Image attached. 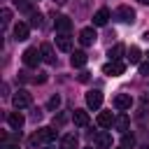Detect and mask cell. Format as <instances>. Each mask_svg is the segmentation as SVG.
Listing matches in <instances>:
<instances>
[{
    "label": "cell",
    "mask_w": 149,
    "mask_h": 149,
    "mask_svg": "<svg viewBox=\"0 0 149 149\" xmlns=\"http://www.w3.org/2000/svg\"><path fill=\"white\" fill-rule=\"evenodd\" d=\"M93 142H95L98 149H109V147H112V135H109V133H95Z\"/></svg>",
    "instance_id": "cell-7"
},
{
    "label": "cell",
    "mask_w": 149,
    "mask_h": 149,
    "mask_svg": "<svg viewBox=\"0 0 149 149\" xmlns=\"http://www.w3.org/2000/svg\"><path fill=\"white\" fill-rule=\"evenodd\" d=\"M123 72H126V63L123 61H109V63L102 65V74H107V77H119Z\"/></svg>",
    "instance_id": "cell-1"
},
{
    "label": "cell",
    "mask_w": 149,
    "mask_h": 149,
    "mask_svg": "<svg viewBox=\"0 0 149 149\" xmlns=\"http://www.w3.org/2000/svg\"><path fill=\"white\" fill-rule=\"evenodd\" d=\"M79 81H84V84H86V81H88V72H81V74H79Z\"/></svg>",
    "instance_id": "cell-28"
},
{
    "label": "cell",
    "mask_w": 149,
    "mask_h": 149,
    "mask_svg": "<svg viewBox=\"0 0 149 149\" xmlns=\"http://www.w3.org/2000/svg\"><path fill=\"white\" fill-rule=\"evenodd\" d=\"M47 107H49V109H56V107H61V95H51Z\"/></svg>",
    "instance_id": "cell-24"
},
{
    "label": "cell",
    "mask_w": 149,
    "mask_h": 149,
    "mask_svg": "<svg viewBox=\"0 0 149 149\" xmlns=\"http://www.w3.org/2000/svg\"><path fill=\"white\" fill-rule=\"evenodd\" d=\"M54 123H58V126H63V123H65V116H63V114H61V116H58V119H54Z\"/></svg>",
    "instance_id": "cell-29"
},
{
    "label": "cell",
    "mask_w": 149,
    "mask_h": 149,
    "mask_svg": "<svg viewBox=\"0 0 149 149\" xmlns=\"http://www.w3.org/2000/svg\"><path fill=\"white\" fill-rule=\"evenodd\" d=\"M114 123H116V130L126 133V130H128V123H130V119H128V114H119Z\"/></svg>",
    "instance_id": "cell-20"
},
{
    "label": "cell",
    "mask_w": 149,
    "mask_h": 149,
    "mask_svg": "<svg viewBox=\"0 0 149 149\" xmlns=\"http://www.w3.org/2000/svg\"><path fill=\"white\" fill-rule=\"evenodd\" d=\"M56 47H58L61 51H70V49H72V40H70L65 33H61V35L56 37Z\"/></svg>",
    "instance_id": "cell-15"
},
{
    "label": "cell",
    "mask_w": 149,
    "mask_h": 149,
    "mask_svg": "<svg viewBox=\"0 0 149 149\" xmlns=\"http://www.w3.org/2000/svg\"><path fill=\"white\" fill-rule=\"evenodd\" d=\"M54 26H56L58 33H68V30L72 28V21H70L68 16H56V19H54Z\"/></svg>",
    "instance_id": "cell-11"
},
{
    "label": "cell",
    "mask_w": 149,
    "mask_h": 149,
    "mask_svg": "<svg viewBox=\"0 0 149 149\" xmlns=\"http://www.w3.org/2000/svg\"><path fill=\"white\" fill-rule=\"evenodd\" d=\"M142 149H149V144H144V147H142Z\"/></svg>",
    "instance_id": "cell-33"
},
{
    "label": "cell",
    "mask_w": 149,
    "mask_h": 149,
    "mask_svg": "<svg viewBox=\"0 0 149 149\" xmlns=\"http://www.w3.org/2000/svg\"><path fill=\"white\" fill-rule=\"evenodd\" d=\"M130 105H133V98H130L128 93H119V95L114 98V107H116L119 112H123V109H130Z\"/></svg>",
    "instance_id": "cell-6"
},
{
    "label": "cell",
    "mask_w": 149,
    "mask_h": 149,
    "mask_svg": "<svg viewBox=\"0 0 149 149\" xmlns=\"http://www.w3.org/2000/svg\"><path fill=\"white\" fill-rule=\"evenodd\" d=\"M86 149H93V147H86Z\"/></svg>",
    "instance_id": "cell-35"
},
{
    "label": "cell",
    "mask_w": 149,
    "mask_h": 149,
    "mask_svg": "<svg viewBox=\"0 0 149 149\" xmlns=\"http://www.w3.org/2000/svg\"><path fill=\"white\" fill-rule=\"evenodd\" d=\"M95 37H98V35H95L93 28H84V30L79 33V42H81L84 47H91V44L95 42Z\"/></svg>",
    "instance_id": "cell-8"
},
{
    "label": "cell",
    "mask_w": 149,
    "mask_h": 149,
    "mask_svg": "<svg viewBox=\"0 0 149 149\" xmlns=\"http://www.w3.org/2000/svg\"><path fill=\"white\" fill-rule=\"evenodd\" d=\"M119 16H121V21L133 23V21H135V9L128 7V5H121V7H119Z\"/></svg>",
    "instance_id": "cell-10"
},
{
    "label": "cell",
    "mask_w": 149,
    "mask_h": 149,
    "mask_svg": "<svg viewBox=\"0 0 149 149\" xmlns=\"http://www.w3.org/2000/svg\"><path fill=\"white\" fill-rule=\"evenodd\" d=\"M30 26H35V28L42 26V14H40V12H33V14H30Z\"/></svg>",
    "instance_id": "cell-23"
},
{
    "label": "cell",
    "mask_w": 149,
    "mask_h": 149,
    "mask_svg": "<svg viewBox=\"0 0 149 149\" xmlns=\"http://www.w3.org/2000/svg\"><path fill=\"white\" fill-rule=\"evenodd\" d=\"M121 142H123V147H133V144H135V137L128 135V133H123V140H121Z\"/></svg>",
    "instance_id": "cell-25"
},
{
    "label": "cell",
    "mask_w": 149,
    "mask_h": 149,
    "mask_svg": "<svg viewBox=\"0 0 149 149\" xmlns=\"http://www.w3.org/2000/svg\"><path fill=\"white\" fill-rule=\"evenodd\" d=\"M112 123H114L112 112H100V114H98V126H100V128H109Z\"/></svg>",
    "instance_id": "cell-17"
},
{
    "label": "cell",
    "mask_w": 149,
    "mask_h": 149,
    "mask_svg": "<svg viewBox=\"0 0 149 149\" xmlns=\"http://www.w3.org/2000/svg\"><path fill=\"white\" fill-rule=\"evenodd\" d=\"M54 137H56V130L49 128V126H44V128H40V130L35 133L33 142H44V144H49V142H54Z\"/></svg>",
    "instance_id": "cell-4"
},
{
    "label": "cell",
    "mask_w": 149,
    "mask_h": 149,
    "mask_svg": "<svg viewBox=\"0 0 149 149\" xmlns=\"http://www.w3.org/2000/svg\"><path fill=\"white\" fill-rule=\"evenodd\" d=\"M30 100H33V98H30V93H28L26 88H19V91L12 95V105H14L16 109H23V107H28V105H30Z\"/></svg>",
    "instance_id": "cell-3"
},
{
    "label": "cell",
    "mask_w": 149,
    "mask_h": 149,
    "mask_svg": "<svg viewBox=\"0 0 149 149\" xmlns=\"http://www.w3.org/2000/svg\"><path fill=\"white\" fill-rule=\"evenodd\" d=\"M121 54H123V44H114V47L107 51L109 61H119V58H121Z\"/></svg>",
    "instance_id": "cell-21"
},
{
    "label": "cell",
    "mask_w": 149,
    "mask_h": 149,
    "mask_svg": "<svg viewBox=\"0 0 149 149\" xmlns=\"http://www.w3.org/2000/svg\"><path fill=\"white\" fill-rule=\"evenodd\" d=\"M9 19H12V12H9V9H2V26H7Z\"/></svg>",
    "instance_id": "cell-27"
},
{
    "label": "cell",
    "mask_w": 149,
    "mask_h": 149,
    "mask_svg": "<svg viewBox=\"0 0 149 149\" xmlns=\"http://www.w3.org/2000/svg\"><path fill=\"white\" fill-rule=\"evenodd\" d=\"M42 61V51H37V47H28L23 51V63L28 68H37V63Z\"/></svg>",
    "instance_id": "cell-2"
},
{
    "label": "cell",
    "mask_w": 149,
    "mask_h": 149,
    "mask_svg": "<svg viewBox=\"0 0 149 149\" xmlns=\"http://www.w3.org/2000/svg\"><path fill=\"white\" fill-rule=\"evenodd\" d=\"M40 51H42V61H47V63H56V56H54L51 44H42V47H40Z\"/></svg>",
    "instance_id": "cell-18"
},
{
    "label": "cell",
    "mask_w": 149,
    "mask_h": 149,
    "mask_svg": "<svg viewBox=\"0 0 149 149\" xmlns=\"http://www.w3.org/2000/svg\"><path fill=\"white\" fill-rule=\"evenodd\" d=\"M107 19H109V9H98L95 14H93V26H105L107 23Z\"/></svg>",
    "instance_id": "cell-14"
},
{
    "label": "cell",
    "mask_w": 149,
    "mask_h": 149,
    "mask_svg": "<svg viewBox=\"0 0 149 149\" xmlns=\"http://www.w3.org/2000/svg\"><path fill=\"white\" fill-rule=\"evenodd\" d=\"M7 123H9L14 130H21V126L26 123V119H23V114H21V112H12V114L7 116Z\"/></svg>",
    "instance_id": "cell-9"
},
{
    "label": "cell",
    "mask_w": 149,
    "mask_h": 149,
    "mask_svg": "<svg viewBox=\"0 0 149 149\" xmlns=\"http://www.w3.org/2000/svg\"><path fill=\"white\" fill-rule=\"evenodd\" d=\"M121 149H126V147H121Z\"/></svg>",
    "instance_id": "cell-36"
},
{
    "label": "cell",
    "mask_w": 149,
    "mask_h": 149,
    "mask_svg": "<svg viewBox=\"0 0 149 149\" xmlns=\"http://www.w3.org/2000/svg\"><path fill=\"white\" fill-rule=\"evenodd\" d=\"M140 56H142V54H140L137 47H130V49H128V61H130V63H140Z\"/></svg>",
    "instance_id": "cell-22"
},
{
    "label": "cell",
    "mask_w": 149,
    "mask_h": 149,
    "mask_svg": "<svg viewBox=\"0 0 149 149\" xmlns=\"http://www.w3.org/2000/svg\"><path fill=\"white\" fill-rule=\"evenodd\" d=\"M142 40H144V42H149V30H144V33H142Z\"/></svg>",
    "instance_id": "cell-30"
},
{
    "label": "cell",
    "mask_w": 149,
    "mask_h": 149,
    "mask_svg": "<svg viewBox=\"0 0 149 149\" xmlns=\"http://www.w3.org/2000/svg\"><path fill=\"white\" fill-rule=\"evenodd\" d=\"M72 121H74V126H86V123H88V114H86L84 109H74Z\"/></svg>",
    "instance_id": "cell-19"
},
{
    "label": "cell",
    "mask_w": 149,
    "mask_h": 149,
    "mask_svg": "<svg viewBox=\"0 0 149 149\" xmlns=\"http://www.w3.org/2000/svg\"><path fill=\"white\" fill-rule=\"evenodd\" d=\"M44 149H54V147H49V144H47V147H44Z\"/></svg>",
    "instance_id": "cell-34"
},
{
    "label": "cell",
    "mask_w": 149,
    "mask_h": 149,
    "mask_svg": "<svg viewBox=\"0 0 149 149\" xmlns=\"http://www.w3.org/2000/svg\"><path fill=\"white\" fill-rule=\"evenodd\" d=\"M140 74L142 77H149V61L147 63H140Z\"/></svg>",
    "instance_id": "cell-26"
},
{
    "label": "cell",
    "mask_w": 149,
    "mask_h": 149,
    "mask_svg": "<svg viewBox=\"0 0 149 149\" xmlns=\"http://www.w3.org/2000/svg\"><path fill=\"white\" fill-rule=\"evenodd\" d=\"M77 135L74 133H68V135H63V140H61V149H77Z\"/></svg>",
    "instance_id": "cell-13"
},
{
    "label": "cell",
    "mask_w": 149,
    "mask_h": 149,
    "mask_svg": "<svg viewBox=\"0 0 149 149\" xmlns=\"http://www.w3.org/2000/svg\"><path fill=\"white\" fill-rule=\"evenodd\" d=\"M5 149H19V144H7Z\"/></svg>",
    "instance_id": "cell-31"
},
{
    "label": "cell",
    "mask_w": 149,
    "mask_h": 149,
    "mask_svg": "<svg viewBox=\"0 0 149 149\" xmlns=\"http://www.w3.org/2000/svg\"><path fill=\"white\" fill-rule=\"evenodd\" d=\"M28 33H30L28 23H16V26H14V40L23 42V40H28Z\"/></svg>",
    "instance_id": "cell-12"
},
{
    "label": "cell",
    "mask_w": 149,
    "mask_h": 149,
    "mask_svg": "<svg viewBox=\"0 0 149 149\" xmlns=\"http://www.w3.org/2000/svg\"><path fill=\"white\" fill-rule=\"evenodd\" d=\"M86 61H88V56H86L84 51H74V54H72V58H70L72 68H84V65H86Z\"/></svg>",
    "instance_id": "cell-16"
},
{
    "label": "cell",
    "mask_w": 149,
    "mask_h": 149,
    "mask_svg": "<svg viewBox=\"0 0 149 149\" xmlns=\"http://www.w3.org/2000/svg\"><path fill=\"white\" fill-rule=\"evenodd\" d=\"M86 105H88L91 109H98V107L102 105V91H98V88L88 91V93H86Z\"/></svg>",
    "instance_id": "cell-5"
},
{
    "label": "cell",
    "mask_w": 149,
    "mask_h": 149,
    "mask_svg": "<svg viewBox=\"0 0 149 149\" xmlns=\"http://www.w3.org/2000/svg\"><path fill=\"white\" fill-rule=\"evenodd\" d=\"M140 2H142V5H149V0H140Z\"/></svg>",
    "instance_id": "cell-32"
}]
</instances>
